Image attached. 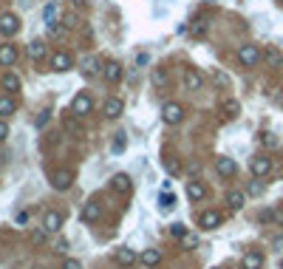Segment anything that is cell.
<instances>
[{"label":"cell","instance_id":"74e56055","mask_svg":"<svg viewBox=\"0 0 283 269\" xmlns=\"http://www.w3.org/2000/svg\"><path fill=\"white\" fill-rule=\"evenodd\" d=\"M63 269H82V267H79L77 258H65V261H63Z\"/></svg>","mask_w":283,"mask_h":269},{"label":"cell","instance_id":"4316f807","mask_svg":"<svg viewBox=\"0 0 283 269\" xmlns=\"http://www.w3.org/2000/svg\"><path fill=\"white\" fill-rule=\"evenodd\" d=\"M272 221H283V210H263L260 213V224H272Z\"/></svg>","mask_w":283,"mask_h":269},{"label":"cell","instance_id":"5bb4252c","mask_svg":"<svg viewBox=\"0 0 283 269\" xmlns=\"http://www.w3.org/2000/svg\"><path fill=\"white\" fill-rule=\"evenodd\" d=\"M241 267H244V269H260V267H263V252H258V249H249V252H244Z\"/></svg>","mask_w":283,"mask_h":269},{"label":"cell","instance_id":"d590c367","mask_svg":"<svg viewBox=\"0 0 283 269\" xmlns=\"http://www.w3.org/2000/svg\"><path fill=\"white\" fill-rule=\"evenodd\" d=\"M170 235L184 238V235H187V227H184V224H173V227H170Z\"/></svg>","mask_w":283,"mask_h":269},{"label":"cell","instance_id":"cb8c5ba5","mask_svg":"<svg viewBox=\"0 0 283 269\" xmlns=\"http://www.w3.org/2000/svg\"><path fill=\"white\" fill-rule=\"evenodd\" d=\"M26 51H29V57L37 63V60H43V57H45V43H43V40H34V43H29Z\"/></svg>","mask_w":283,"mask_h":269},{"label":"cell","instance_id":"4fadbf2b","mask_svg":"<svg viewBox=\"0 0 283 269\" xmlns=\"http://www.w3.org/2000/svg\"><path fill=\"white\" fill-rule=\"evenodd\" d=\"M79 218H82V221H88V224H94V221H99V218H102V207L96 202H88L82 210H79Z\"/></svg>","mask_w":283,"mask_h":269},{"label":"cell","instance_id":"ac0fdd59","mask_svg":"<svg viewBox=\"0 0 283 269\" xmlns=\"http://www.w3.org/2000/svg\"><path fill=\"white\" fill-rule=\"evenodd\" d=\"M111 187L116 193H130V190H133V181H130V176H127V173H116V176H113V181H111Z\"/></svg>","mask_w":283,"mask_h":269},{"label":"cell","instance_id":"d4e9b609","mask_svg":"<svg viewBox=\"0 0 283 269\" xmlns=\"http://www.w3.org/2000/svg\"><path fill=\"white\" fill-rule=\"evenodd\" d=\"M221 111H224L226 119H235L238 113H241V105H238V100H224L221 102Z\"/></svg>","mask_w":283,"mask_h":269},{"label":"cell","instance_id":"60d3db41","mask_svg":"<svg viewBox=\"0 0 283 269\" xmlns=\"http://www.w3.org/2000/svg\"><path fill=\"white\" fill-rule=\"evenodd\" d=\"M3 139H9V125L0 119V142H3Z\"/></svg>","mask_w":283,"mask_h":269},{"label":"cell","instance_id":"f1b7e54d","mask_svg":"<svg viewBox=\"0 0 283 269\" xmlns=\"http://www.w3.org/2000/svg\"><path fill=\"white\" fill-rule=\"evenodd\" d=\"M3 88L6 91H20V77H17V74H6V77H3Z\"/></svg>","mask_w":283,"mask_h":269},{"label":"cell","instance_id":"8992f818","mask_svg":"<svg viewBox=\"0 0 283 269\" xmlns=\"http://www.w3.org/2000/svg\"><path fill=\"white\" fill-rule=\"evenodd\" d=\"M51 68L60 71V74H65V71L74 68V57L68 54V51H54V57H51Z\"/></svg>","mask_w":283,"mask_h":269},{"label":"cell","instance_id":"6da1fadb","mask_svg":"<svg viewBox=\"0 0 283 269\" xmlns=\"http://www.w3.org/2000/svg\"><path fill=\"white\" fill-rule=\"evenodd\" d=\"M238 63H241L244 68H255L260 63V48L258 45H252V43L238 45Z\"/></svg>","mask_w":283,"mask_h":269},{"label":"cell","instance_id":"836d02e7","mask_svg":"<svg viewBox=\"0 0 283 269\" xmlns=\"http://www.w3.org/2000/svg\"><path fill=\"white\" fill-rule=\"evenodd\" d=\"M48 119H51V111H43L40 116H37V122H34V128H37V131H43L45 125H48Z\"/></svg>","mask_w":283,"mask_h":269},{"label":"cell","instance_id":"f6af8a7d","mask_svg":"<svg viewBox=\"0 0 283 269\" xmlns=\"http://www.w3.org/2000/svg\"><path fill=\"white\" fill-rule=\"evenodd\" d=\"M213 269H218V267H213Z\"/></svg>","mask_w":283,"mask_h":269},{"label":"cell","instance_id":"e575fe53","mask_svg":"<svg viewBox=\"0 0 283 269\" xmlns=\"http://www.w3.org/2000/svg\"><path fill=\"white\" fill-rule=\"evenodd\" d=\"M258 142H260V145H266V147H275V145H278L275 134H260V136H258Z\"/></svg>","mask_w":283,"mask_h":269},{"label":"cell","instance_id":"7402d4cb","mask_svg":"<svg viewBox=\"0 0 283 269\" xmlns=\"http://www.w3.org/2000/svg\"><path fill=\"white\" fill-rule=\"evenodd\" d=\"M139 261H142L145 267H158V264H161V252H158V249H145V252L139 255Z\"/></svg>","mask_w":283,"mask_h":269},{"label":"cell","instance_id":"44dd1931","mask_svg":"<svg viewBox=\"0 0 283 269\" xmlns=\"http://www.w3.org/2000/svg\"><path fill=\"white\" fill-rule=\"evenodd\" d=\"M244 202H247V196H244L241 190H229V193H226V207H229V210H241Z\"/></svg>","mask_w":283,"mask_h":269},{"label":"cell","instance_id":"8d00e7d4","mask_svg":"<svg viewBox=\"0 0 283 269\" xmlns=\"http://www.w3.org/2000/svg\"><path fill=\"white\" fill-rule=\"evenodd\" d=\"M45 23H54V14H57V3H48V6H45Z\"/></svg>","mask_w":283,"mask_h":269},{"label":"cell","instance_id":"e0dca14e","mask_svg":"<svg viewBox=\"0 0 283 269\" xmlns=\"http://www.w3.org/2000/svg\"><path fill=\"white\" fill-rule=\"evenodd\" d=\"M79 71H82L85 77H96V71H99V60H96L94 54L82 57V60H79Z\"/></svg>","mask_w":283,"mask_h":269},{"label":"cell","instance_id":"d6a6232c","mask_svg":"<svg viewBox=\"0 0 283 269\" xmlns=\"http://www.w3.org/2000/svg\"><path fill=\"white\" fill-rule=\"evenodd\" d=\"M164 170H167L170 176H179L181 165H179V162H176V159H167V162H164Z\"/></svg>","mask_w":283,"mask_h":269},{"label":"cell","instance_id":"ffe728a7","mask_svg":"<svg viewBox=\"0 0 283 269\" xmlns=\"http://www.w3.org/2000/svg\"><path fill=\"white\" fill-rule=\"evenodd\" d=\"M204 196H207V187H204L201 181H190L187 184V199L190 202H201Z\"/></svg>","mask_w":283,"mask_h":269},{"label":"cell","instance_id":"d6986e66","mask_svg":"<svg viewBox=\"0 0 283 269\" xmlns=\"http://www.w3.org/2000/svg\"><path fill=\"white\" fill-rule=\"evenodd\" d=\"M17 63V48L14 45H0V66H14Z\"/></svg>","mask_w":283,"mask_h":269},{"label":"cell","instance_id":"3957f363","mask_svg":"<svg viewBox=\"0 0 283 269\" xmlns=\"http://www.w3.org/2000/svg\"><path fill=\"white\" fill-rule=\"evenodd\" d=\"M249 170H252L255 179H263V176H269L272 173V159L269 156H255L252 162H249Z\"/></svg>","mask_w":283,"mask_h":269},{"label":"cell","instance_id":"7bdbcfd3","mask_svg":"<svg viewBox=\"0 0 283 269\" xmlns=\"http://www.w3.org/2000/svg\"><path fill=\"white\" fill-rule=\"evenodd\" d=\"M204 3H215V0H204Z\"/></svg>","mask_w":283,"mask_h":269},{"label":"cell","instance_id":"7a4b0ae2","mask_svg":"<svg viewBox=\"0 0 283 269\" xmlns=\"http://www.w3.org/2000/svg\"><path fill=\"white\" fill-rule=\"evenodd\" d=\"M161 119H164V125H179L184 119V108H181L179 102H167L161 108Z\"/></svg>","mask_w":283,"mask_h":269},{"label":"cell","instance_id":"ab89813d","mask_svg":"<svg viewBox=\"0 0 283 269\" xmlns=\"http://www.w3.org/2000/svg\"><path fill=\"white\" fill-rule=\"evenodd\" d=\"M260 190H263V184H260V181H252V184H249V196H258Z\"/></svg>","mask_w":283,"mask_h":269},{"label":"cell","instance_id":"484cf974","mask_svg":"<svg viewBox=\"0 0 283 269\" xmlns=\"http://www.w3.org/2000/svg\"><path fill=\"white\" fill-rule=\"evenodd\" d=\"M263 60H266V63H269L272 68H278V66L283 63V54L278 51V48H275V45H269V48L263 51Z\"/></svg>","mask_w":283,"mask_h":269},{"label":"cell","instance_id":"f546056e","mask_svg":"<svg viewBox=\"0 0 283 269\" xmlns=\"http://www.w3.org/2000/svg\"><path fill=\"white\" fill-rule=\"evenodd\" d=\"M190 34L192 37H204V34H207V20H195L190 26Z\"/></svg>","mask_w":283,"mask_h":269},{"label":"cell","instance_id":"ba28073f","mask_svg":"<svg viewBox=\"0 0 283 269\" xmlns=\"http://www.w3.org/2000/svg\"><path fill=\"white\" fill-rule=\"evenodd\" d=\"M184 88L187 91H201L204 88V74L198 68H187V71H184Z\"/></svg>","mask_w":283,"mask_h":269},{"label":"cell","instance_id":"5b68a950","mask_svg":"<svg viewBox=\"0 0 283 269\" xmlns=\"http://www.w3.org/2000/svg\"><path fill=\"white\" fill-rule=\"evenodd\" d=\"M20 32V17H17V14H3V17H0V34H3V37H14V34Z\"/></svg>","mask_w":283,"mask_h":269},{"label":"cell","instance_id":"ee69618b","mask_svg":"<svg viewBox=\"0 0 283 269\" xmlns=\"http://www.w3.org/2000/svg\"><path fill=\"white\" fill-rule=\"evenodd\" d=\"M278 3H281V6H283V0H278Z\"/></svg>","mask_w":283,"mask_h":269},{"label":"cell","instance_id":"9a60e30c","mask_svg":"<svg viewBox=\"0 0 283 269\" xmlns=\"http://www.w3.org/2000/svg\"><path fill=\"white\" fill-rule=\"evenodd\" d=\"M102 77L108 79L111 85H116V82L122 79V66H119L116 60H111V63H105V68H102Z\"/></svg>","mask_w":283,"mask_h":269},{"label":"cell","instance_id":"4dcf8cb0","mask_svg":"<svg viewBox=\"0 0 283 269\" xmlns=\"http://www.w3.org/2000/svg\"><path fill=\"white\" fill-rule=\"evenodd\" d=\"M125 147H127V136H125V134H116V139H113V153H122Z\"/></svg>","mask_w":283,"mask_h":269},{"label":"cell","instance_id":"2e32d148","mask_svg":"<svg viewBox=\"0 0 283 269\" xmlns=\"http://www.w3.org/2000/svg\"><path fill=\"white\" fill-rule=\"evenodd\" d=\"M113 261H116L119 267H133L136 261H139V255H136L133 249L122 247V249H116V255H113Z\"/></svg>","mask_w":283,"mask_h":269},{"label":"cell","instance_id":"30bf717a","mask_svg":"<svg viewBox=\"0 0 283 269\" xmlns=\"http://www.w3.org/2000/svg\"><path fill=\"white\" fill-rule=\"evenodd\" d=\"M63 221H65V215H63V213L48 210V213H45V218H43V230H45V233H60Z\"/></svg>","mask_w":283,"mask_h":269},{"label":"cell","instance_id":"83f0119b","mask_svg":"<svg viewBox=\"0 0 283 269\" xmlns=\"http://www.w3.org/2000/svg\"><path fill=\"white\" fill-rule=\"evenodd\" d=\"M9 113H14V100L11 97H0V119L9 116Z\"/></svg>","mask_w":283,"mask_h":269},{"label":"cell","instance_id":"b9f144b4","mask_svg":"<svg viewBox=\"0 0 283 269\" xmlns=\"http://www.w3.org/2000/svg\"><path fill=\"white\" fill-rule=\"evenodd\" d=\"M45 235H48L45 230H37V233H34V241H37V244H43V241H45Z\"/></svg>","mask_w":283,"mask_h":269},{"label":"cell","instance_id":"f35d334b","mask_svg":"<svg viewBox=\"0 0 283 269\" xmlns=\"http://www.w3.org/2000/svg\"><path fill=\"white\" fill-rule=\"evenodd\" d=\"M181 244H184V247H195V244H198V238H195V235H190V233H187V235L181 238Z\"/></svg>","mask_w":283,"mask_h":269},{"label":"cell","instance_id":"1f68e13d","mask_svg":"<svg viewBox=\"0 0 283 269\" xmlns=\"http://www.w3.org/2000/svg\"><path fill=\"white\" fill-rule=\"evenodd\" d=\"M158 204H161V207H176V196H173V193H161V196H158Z\"/></svg>","mask_w":283,"mask_h":269},{"label":"cell","instance_id":"9c48e42d","mask_svg":"<svg viewBox=\"0 0 283 269\" xmlns=\"http://www.w3.org/2000/svg\"><path fill=\"white\" fill-rule=\"evenodd\" d=\"M102 113H105L108 119H119L125 113V102L119 100V97H111V100H105V105H102Z\"/></svg>","mask_w":283,"mask_h":269},{"label":"cell","instance_id":"7c38bea8","mask_svg":"<svg viewBox=\"0 0 283 269\" xmlns=\"http://www.w3.org/2000/svg\"><path fill=\"white\" fill-rule=\"evenodd\" d=\"M218 224H221V213H218V210H204V213L198 215V227H201V230H215Z\"/></svg>","mask_w":283,"mask_h":269},{"label":"cell","instance_id":"603a6c76","mask_svg":"<svg viewBox=\"0 0 283 269\" xmlns=\"http://www.w3.org/2000/svg\"><path fill=\"white\" fill-rule=\"evenodd\" d=\"M150 79H153V85L156 88H167V82H170V77H167V68H153V74H150Z\"/></svg>","mask_w":283,"mask_h":269},{"label":"cell","instance_id":"277c9868","mask_svg":"<svg viewBox=\"0 0 283 269\" xmlns=\"http://www.w3.org/2000/svg\"><path fill=\"white\" fill-rule=\"evenodd\" d=\"M215 173L221 176V179H232L238 173V165H235V159H229V156H221V159H215Z\"/></svg>","mask_w":283,"mask_h":269},{"label":"cell","instance_id":"8fae6325","mask_svg":"<svg viewBox=\"0 0 283 269\" xmlns=\"http://www.w3.org/2000/svg\"><path fill=\"white\" fill-rule=\"evenodd\" d=\"M71 108H74V113H77V116H85V113L94 111V102H91L88 94H77V97H74V102H71Z\"/></svg>","mask_w":283,"mask_h":269},{"label":"cell","instance_id":"52a82bcc","mask_svg":"<svg viewBox=\"0 0 283 269\" xmlns=\"http://www.w3.org/2000/svg\"><path fill=\"white\" fill-rule=\"evenodd\" d=\"M51 184H54V190H68L74 184V170H68V168L57 170L54 176H51Z\"/></svg>","mask_w":283,"mask_h":269}]
</instances>
